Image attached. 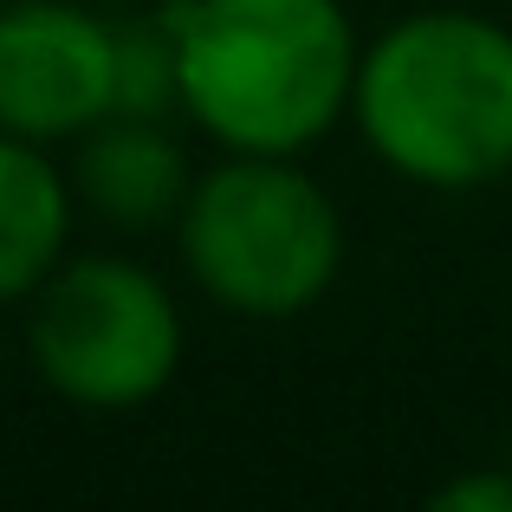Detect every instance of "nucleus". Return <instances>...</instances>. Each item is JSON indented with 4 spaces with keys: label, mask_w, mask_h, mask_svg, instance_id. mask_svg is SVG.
I'll list each match as a JSON object with an SVG mask.
<instances>
[{
    "label": "nucleus",
    "mask_w": 512,
    "mask_h": 512,
    "mask_svg": "<svg viewBox=\"0 0 512 512\" xmlns=\"http://www.w3.org/2000/svg\"><path fill=\"white\" fill-rule=\"evenodd\" d=\"M175 85L227 156H299L350 111L363 39L344 0H175Z\"/></svg>",
    "instance_id": "f257e3e1"
},
{
    "label": "nucleus",
    "mask_w": 512,
    "mask_h": 512,
    "mask_svg": "<svg viewBox=\"0 0 512 512\" xmlns=\"http://www.w3.org/2000/svg\"><path fill=\"white\" fill-rule=\"evenodd\" d=\"M350 117L376 163L422 188H480L512 169V33L487 13L428 7L357 59Z\"/></svg>",
    "instance_id": "f03ea898"
},
{
    "label": "nucleus",
    "mask_w": 512,
    "mask_h": 512,
    "mask_svg": "<svg viewBox=\"0 0 512 512\" xmlns=\"http://www.w3.org/2000/svg\"><path fill=\"white\" fill-rule=\"evenodd\" d=\"M182 266L234 318H299L344 273V214L299 156H227L175 214Z\"/></svg>",
    "instance_id": "7ed1b4c3"
},
{
    "label": "nucleus",
    "mask_w": 512,
    "mask_h": 512,
    "mask_svg": "<svg viewBox=\"0 0 512 512\" xmlns=\"http://www.w3.org/2000/svg\"><path fill=\"white\" fill-rule=\"evenodd\" d=\"M26 357L72 409L124 415L156 402L182 370V312L137 260L85 253L59 260L33 292Z\"/></svg>",
    "instance_id": "20e7f679"
},
{
    "label": "nucleus",
    "mask_w": 512,
    "mask_h": 512,
    "mask_svg": "<svg viewBox=\"0 0 512 512\" xmlns=\"http://www.w3.org/2000/svg\"><path fill=\"white\" fill-rule=\"evenodd\" d=\"M117 111V20L72 0H0V130L78 143Z\"/></svg>",
    "instance_id": "39448f33"
},
{
    "label": "nucleus",
    "mask_w": 512,
    "mask_h": 512,
    "mask_svg": "<svg viewBox=\"0 0 512 512\" xmlns=\"http://www.w3.org/2000/svg\"><path fill=\"white\" fill-rule=\"evenodd\" d=\"M195 169H188L182 143L169 137L163 117H124L111 111L104 124H91L78 137L72 163V195L85 201L98 221L143 234V227H169L182 214Z\"/></svg>",
    "instance_id": "423d86ee"
},
{
    "label": "nucleus",
    "mask_w": 512,
    "mask_h": 512,
    "mask_svg": "<svg viewBox=\"0 0 512 512\" xmlns=\"http://www.w3.org/2000/svg\"><path fill=\"white\" fill-rule=\"evenodd\" d=\"M72 201V175L46 156V143L0 130V305L33 299L39 279L65 260Z\"/></svg>",
    "instance_id": "0eeeda50"
},
{
    "label": "nucleus",
    "mask_w": 512,
    "mask_h": 512,
    "mask_svg": "<svg viewBox=\"0 0 512 512\" xmlns=\"http://www.w3.org/2000/svg\"><path fill=\"white\" fill-rule=\"evenodd\" d=\"M117 111L124 117H169V111H182L169 13H156V20H117Z\"/></svg>",
    "instance_id": "6e6552de"
},
{
    "label": "nucleus",
    "mask_w": 512,
    "mask_h": 512,
    "mask_svg": "<svg viewBox=\"0 0 512 512\" xmlns=\"http://www.w3.org/2000/svg\"><path fill=\"white\" fill-rule=\"evenodd\" d=\"M435 512H512V474L500 467H480V474H461L428 500Z\"/></svg>",
    "instance_id": "1a4fd4ad"
}]
</instances>
